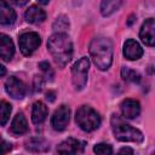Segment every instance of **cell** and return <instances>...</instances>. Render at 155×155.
Returning a JSON list of instances; mask_svg holds the SVG:
<instances>
[{
  "label": "cell",
  "mask_w": 155,
  "mask_h": 155,
  "mask_svg": "<svg viewBox=\"0 0 155 155\" xmlns=\"http://www.w3.org/2000/svg\"><path fill=\"white\" fill-rule=\"evenodd\" d=\"M75 121L80 126L81 130H84L86 132H91V131H94L96 128L99 127V125H101V116L91 107L82 105L76 111Z\"/></svg>",
  "instance_id": "4"
},
{
  "label": "cell",
  "mask_w": 155,
  "mask_h": 155,
  "mask_svg": "<svg viewBox=\"0 0 155 155\" xmlns=\"http://www.w3.org/2000/svg\"><path fill=\"white\" fill-rule=\"evenodd\" d=\"M47 48L58 67L64 68L73 57V44L64 33H54L47 41Z\"/></svg>",
  "instance_id": "1"
},
{
  "label": "cell",
  "mask_w": 155,
  "mask_h": 155,
  "mask_svg": "<svg viewBox=\"0 0 155 155\" xmlns=\"http://www.w3.org/2000/svg\"><path fill=\"white\" fill-rule=\"evenodd\" d=\"M38 1H39L40 4H42V5H46V4H47L50 0H38Z\"/></svg>",
  "instance_id": "32"
},
{
  "label": "cell",
  "mask_w": 155,
  "mask_h": 155,
  "mask_svg": "<svg viewBox=\"0 0 155 155\" xmlns=\"http://www.w3.org/2000/svg\"><path fill=\"white\" fill-rule=\"evenodd\" d=\"M11 114V104L7 103L6 101L0 102V126H4L10 117Z\"/></svg>",
  "instance_id": "21"
},
{
  "label": "cell",
  "mask_w": 155,
  "mask_h": 155,
  "mask_svg": "<svg viewBox=\"0 0 155 155\" xmlns=\"http://www.w3.org/2000/svg\"><path fill=\"white\" fill-rule=\"evenodd\" d=\"M93 151L96 154H99V155H109L113 153V149L109 144H105V143H99V144H96L94 148H93Z\"/></svg>",
  "instance_id": "23"
},
{
  "label": "cell",
  "mask_w": 155,
  "mask_h": 155,
  "mask_svg": "<svg viewBox=\"0 0 155 155\" xmlns=\"http://www.w3.org/2000/svg\"><path fill=\"white\" fill-rule=\"evenodd\" d=\"M90 54L99 70H108L113 63V42L105 36H97L90 44Z\"/></svg>",
  "instance_id": "2"
},
{
  "label": "cell",
  "mask_w": 155,
  "mask_h": 155,
  "mask_svg": "<svg viewBox=\"0 0 155 155\" xmlns=\"http://www.w3.org/2000/svg\"><path fill=\"white\" fill-rule=\"evenodd\" d=\"M84 148H85L84 142L74 138H68L57 147V151L59 154H79L84 151Z\"/></svg>",
  "instance_id": "10"
},
{
  "label": "cell",
  "mask_w": 155,
  "mask_h": 155,
  "mask_svg": "<svg viewBox=\"0 0 155 155\" xmlns=\"http://www.w3.org/2000/svg\"><path fill=\"white\" fill-rule=\"evenodd\" d=\"M124 0H102V5H101V12L103 16H110L111 13H114L120 5L122 4Z\"/></svg>",
  "instance_id": "19"
},
{
  "label": "cell",
  "mask_w": 155,
  "mask_h": 155,
  "mask_svg": "<svg viewBox=\"0 0 155 155\" xmlns=\"http://www.w3.org/2000/svg\"><path fill=\"white\" fill-rule=\"evenodd\" d=\"M16 19V12L15 10L5 1L0 0V24L10 25Z\"/></svg>",
  "instance_id": "14"
},
{
  "label": "cell",
  "mask_w": 155,
  "mask_h": 155,
  "mask_svg": "<svg viewBox=\"0 0 155 155\" xmlns=\"http://www.w3.org/2000/svg\"><path fill=\"white\" fill-rule=\"evenodd\" d=\"M53 29L57 31V33H63L68 28H69V19L67 16H58L56 18V21L53 22Z\"/></svg>",
  "instance_id": "22"
},
{
  "label": "cell",
  "mask_w": 155,
  "mask_h": 155,
  "mask_svg": "<svg viewBox=\"0 0 155 155\" xmlns=\"http://www.w3.org/2000/svg\"><path fill=\"white\" fill-rule=\"evenodd\" d=\"M119 153L120 154H133V150L131 149V148H121L120 150H119Z\"/></svg>",
  "instance_id": "27"
},
{
  "label": "cell",
  "mask_w": 155,
  "mask_h": 155,
  "mask_svg": "<svg viewBox=\"0 0 155 155\" xmlns=\"http://www.w3.org/2000/svg\"><path fill=\"white\" fill-rule=\"evenodd\" d=\"M133 18H134V16H131V17H130V21L127 22V24H128V25H131V24H132V22H133Z\"/></svg>",
  "instance_id": "31"
},
{
  "label": "cell",
  "mask_w": 155,
  "mask_h": 155,
  "mask_svg": "<svg viewBox=\"0 0 155 155\" xmlns=\"http://www.w3.org/2000/svg\"><path fill=\"white\" fill-rule=\"evenodd\" d=\"M5 90L15 99H22L27 92L25 85L15 76H11L7 79V81L5 84Z\"/></svg>",
  "instance_id": "8"
},
{
  "label": "cell",
  "mask_w": 155,
  "mask_h": 155,
  "mask_svg": "<svg viewBox=\"0 0 155 155\" xmlns=\"http://www.w3.org/2000/svg\"><path fill=\"white\" fill-rule=\"evenodd\" d=\"M46 98H47L50 102H53V101H54V92L48 91V92L46 93Z\"/></svg>",
  "instance_id": "29"
},
{
  "label": "cell",
  "mask_w": 155,
  "mask_h": 155,
  "mask_svg": "<svg viewBox=\"0 0 155 155\" xmlns=\"http://www.w3.org/2000/svg\"><path fill=\"white\" fill-rule=\"evenodd\" d=\"M11 1L17 6H23V5H25L28 2V0H11Z\"/></svg>",
  "instance_id": "28"
},
{
  "label": "cell",
  "mask_w": 155,
  "mask_h": 155,
  "mask_svg": "<svg viewBox=\"0 0 155 155\" xmlns=\"http://www.w3.org/2000/svg\"><path fill=\"white\" fill-rule=\"evenodd\" d=\"M111 130L114 132V136L117 140L121 142H133V143H142L144 137L143 133L132 127L131 125L126 124L120 116L113 115L111 116Z\"/></svg>",
  "instance_id": "3"
},
{
  "label": "cell",
  "mask_w": 155,
  "mask_h": 155,
  "mask_svg": "<svg viewBox=\"0 0 155 155\" xmlns=\"http://www.w3.org/2000/svg\"><path fill=\"white\" fill-rule=\"evenodd\" d=\"M69 116H70V110L67 105L58 107V109H56V111L53 113L52 119H51V125H52L53 130L63 131L69 122Z\"/></svg>",
  "instance_id": "7"
},
{
  "label": "cell",
  "mask_w": 155,
  "mask_h": 155,
  "mask_svg": "<svg viewBox=\"0 0 155 155\" xmlns=\"http://www.w3.org/2000/svg\"><path fill=\"white\" fill-rule=\"evenodd\" d=\"M24 18L28 23H31V24H38V23H41L45 21L46 18V13L42 8H40L39 6H30L25 13H24Z\"/></svg>",
  "instance_id": "15"
},
{
  "label": "cell",
  "mask_w": 155,
  "mask_h": 155,
  "mask_svg": "<svg viewBox=\"0 0 155 155\" xmlns=\"http://www.w3.org/2000/svg\"><path fill=\"white\" fill-rule=\"evenodd\" d=\"M6 74V68L2 65V64H0V76H2V75H5Z\"/></svg>",
  "instance_id": "30"
},
{
  "label": "cell",
  "mask_w": 155,
  "mask_h": 155,
  "mask_svg": "<svg viewBox=\"0 0 155 155\" xmlns=\"http://www.w3.org/2000/svg\"><path fill=\"white\" fill-rule=\"evenodd\" d=\"M120 109H121V114H122L124 117H126V119H134L140 113V104L136 99L127 98V99L122 101V103L120 105Z\"/></svg>",
  "instance_id": "11"
},
{
  "label": "cell",
  "mask_w": 155,
  "mask_h": 155,
  "mask_svg": "<svg viewBox=\"0 0 155 155\" xmlns=\"http://www.w3.org/2000/svg\"><path fill=\"white\" fill-rule=\"evenodd\" d=\"M39 68L42 70V71H45L46 74H52V70H51V67H50V64H48V62H41V63H39ZM53 75V74H52Z\"/></svg>",
  "instance_id": "26"
},
{
  "label": "cell",
  "mask_w": 155,
  "mask_h": 155,
  "mask_svg": "<svg viewBox=\"0 0 155 155\" xmlns=\"http://www.w3.org/2000/svg\"><path fill=\"white\" fill-rule=\"evenodd\" d=\"M124 56L130 61H137L143 56V48L136 40L128 39L124 44Z\"/></svg>",
  "instance_id": "12"
},
{
  "label": "cell",
  "mask_w": 155,
  "mask_h": 155,
  "mask_svg": "<svg viewBox=\"0 0 155 155\" xmlns=\"http://www.w3.org/2000/svg\"><path fill=\"white\" fill-rule=\"evenodd\" d=\"M25 148L34 153H41V151H46L47 149H50V145L42 138H31L27 142Z\"/></svg>",
  "instance_id": "18"
},
{
  "label": "cell",
  "mask_w": 155,
  "mask_h": 155,
  "mask_svg": "<svg viewBox=\"0 0 155 155\" xmlns=\"http://www.w3.org/2000/svg\"><path fill=\"white\" fill-rule=\"evenodd\" d=\"M90 68V59L87 57L80 58L78 62L74 63L71 68V80L75 90L80 91L85 87L87 82V73Z\"/></svg>",
  "instance_id": "5"
},
{
  "label": "cell",
  "mask_w": 155,
  "mask_h": 155,
  "mask_svg": "<svg viewBox=\"0 0 155 155\" xmlns=\"http://www.w3.org/2000/svg\"><path fill=\"white\" fill-rule=\"evenodd\" d=\"M10 131L11 133H13L15 136H21V134H24L27 131H28V124H27V119L24 116L23 113H18L12 122H11V127H10Z\"/></svg>",
  "instance_id": "16"
},
{
  "label": "cell",
  "mask_w": 155,
  "mask_h": 155,
  "mask_svg": "<svg viewBox=\"0 0 155 155\" xmlns=\"http://www.w3.org/2000/svg\"><path fill=\"white\" fill-rule=\"evenodd\" d=\"M11 148H12L11 143L0 139V154H6V153H8V151L11 150Z\"/></svg>",
  "instance_id": "24"
},
{
  "label": "cell",
  "mask_w": 155,
  "mask_h": 155,
  "mask_svg": "<svg viewBox=\"0 0 155 155\" xmlns=\"http://www.w3.org/2000/svg\"><path fill=\"white\" fill-rule=\"evenodd\" d=\"M47 107L42 103V102H35L33 104V109H31V120L35 125H39L41 122L45 121L46 116H47Z\"/></svg>",
  "instance_id": "17"
},
{
  "label": "cell",
  "mask_w": 155,
  "mask_h": 155,
  "mask_svg": "<svg viewBox=\"0 0 155 155\" xmlns=\"http://www.w3.org/2000/svg\"><path fill=\"white\" fill-rule=\"evenodd\" d=\"M121 78L125 80V81H128V82H136L138 84L140 81V75L139 73H137L136 70L133 69H130L127 67H124L121 69Z\"/></svg>",
  "instance_id": "20"
},
{
  "label": "cell",
  "mask_w": 155,
  "mask_h": 155,
  "mask_svg": "<svg viewBox=\"0 0 155 155\" xmlns=\"http://www.w3.org/2000/svg\"><path fill=\"white\" fill-rule=\"evenodd\" d=\"M15 54V46L10 36L0 33V58L10 62Z\"/></svg>",
  "instance_id": "13"
},
{
  "label": "cell",
  "mask_w": 155,
  "mask_h": 155,
  "mask_svg": "<svg viewBox=\"0 0 155 155\" xmlns=\"http://www.w3.org/2000/svg\"><path fill=\"white\" fill-rule=\"evenodd\" d=\"M34 86H35V91H41L42 86H44V79L42 76H35L34 79Z\"/></svg>",
  "instance_id": "25"
},
{
  "label": "cell",
  "mask_w": 155,
  "mask_h": 155,
  "mask_svg": "<svg viewBox=\"0 0 155 155\" xmlns=\"http://www.w3.org/2000/svg\"><path fill=\"white\" fill-rule=\"evenodd\" d=\"M40 42H41V39H40L39 34L34 33V31L23 33L18 39L19 50L24 56H30L39 47Z\"/></svg>",
  "instance_id": "6"
},
{
  "label": "cell",
  "mask_w": 155,
  "mask_h": 155,
  "mask_svg": "<svg viewBox=\"0 0 155 155\" xmlns=\"http://www.w3.org/2000/svg\"><path fill=\"white\" fill-rule=\"evenodd\" d=\"M139 38L147 46H154L155 44V21L154 18H148L139 31Z\"/></svg>",
  "instance_id": "9"
}]
</instances>
